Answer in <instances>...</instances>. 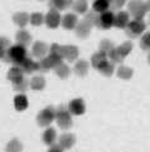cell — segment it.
<instances>
[{
	"instance_id": "cell-7",
	"label": "cell",
	"mask_w": 150,
	"mask_h": 152,
	"mask_svg": "<svg viewBox=\"0 0 150 152\" xmlns=\"http://www.w3.org/2000/svg\"><path fill=\"white\" fill-rule=\"evenodd\" d=\"M85 102L84 99L81 98H75L73 101H70L68 106V110L70 112V115H74V116H81L85 113Z\"/></svg>"
},
{
	"instance_id": "cell-5",
	"label": "cell",
	"mask_w": 150,
	"mask_h": 152,
	"mask_svg": "<svg viewBox=\"0 0 150 152\" xmlns=\"http://www.w3.org/2000/svg\"><path fill=\"white\" fill-rule=\"evenodd\" d=\"M145 29H146V24L143 20H136V19L129 21V24L125 28L126 35L130 38H138L139 35L145 31Z\"/></svg>"
},
{
	"instance_id": "cell-21",
	"label": "cell",
	"mask_w": 150,
	"mask_h": 152,
	"mask_svg": "<svg viewBox=\"0 0 150 152\" xmlns=\"http://www.w3.org/2000/svg\"><path fill=\"white\" fill-rule=\"evenodd\" d=\"M14 106H15V110L17 111H25L26 108L29 106V102H28V98L26 96L23 94V93H19L18 96H15L14 98Z\"/></svg>"
},
{
	"instance_id": "cell-29",
	"label": "cell",
	"mask_w": 150,
	"mask_h": 152,
	"mask_svg": "<svg viewBox=\"0 0 150 152\" xmlns=\"http://www.w3.org/2000/svg\"><path fill=\"white\" fill-rule=\"evenodd\" d=\"M118 77L119 78H121V79H125V80H128V79H130L131 77H133V69L131 68H129V67H126V66H120L119 68H118Z\"/></svg>"
},
{
	"instance_id": "cell-43",
	"label": "cell",
	"mask_w": 150,
	"mask_h": 152,
	"mask_svg": "<svg viewBox=\"0 0 150 152\" xmlns=\"http://www.w3.org/2000/svg\"><path fill=\"white\" fill-rule=\"evenodd\" d=\"M148 62H149V64H150V50H149V54H148Z\"/></svg>"
},
{
	"instance_id": "cell-9",
	"label": "cell",
	"mask_w": 150,
	"mask_h": 152,
	"mask_svg": "<svg viewBox=\"0 0 150 152\" xmlns=\"http://www.w3.org/2000/svg\"><path fill=\"white\" fill-rule=\"evenodd\" d=\"M78 23H79L78 17H76V14H74V13H68L61 18V25H63V28L66 30L75 29V26H76Z\"/></svg>"
},
{
	"instance_id": "cell-27",
	"label": "cell",
	"mask_w": 150,
	"mask_h": 152,
	"mask_svg": "<svg viewBox=\"0 0 150 152\" xmlns=\"http://www.w3.org/2000/svg\"><path fill=\"white\" fill-rule=\"evenodd\" d=\"M54 69H55L56 75L59 78H61V79H65V78H68L69 75H70V68H69L64 62L60 63V64H58Z\"/></svg>"
},
{
	"instance_id": "cell-16",
	"label": "cell",
	"mask_w": 150,
	"mask_h": 152,
	"mask_svg": "<svg viewBox=\"0 0 150 152\" xmlns=\"http://www.w3.org/2000/svg\"><path fill=\"white\" fill-rule=\"evenodd\" d=\"M20 69L23 73H26V74H31L34 72H38V62L33 61L31 58H25V61L21 63L20 66Z\"/></svg>"
},
{
	"instance_id": "cell-36",
	"label": "cell",
	"mask_w": 150,
	"mask_h": 152,
	"mask_svg": "<svg viewBox=\"0 0 150 152\" xmlns=\"http://www.w3.org/2000/svg\"><path fill=\"white\" fill-rule=\"evenodd\" d=\"M98 17H99V14L98 13H95L94 10H90V12H87L85 13V17H84V21H87V23L89 25H95L96 24V20H98Z\"/></svg>"
},
{
	"instance_id": "cell-10",
	"label": "cell",
	"mask_w": 150,
	"mask_h": 152,
	"mask_svg": "<svg viewBox=\"0 0 150 152\" xmlns=\"http://www.w3.org/2000/svg\"><path fill=\"white\" fill-rule=\"evenodd\" d=\"M79 57V49L75 45H63V59L75 62Z\"/></svg>"
},
{
	"instance_id": "cell-37",
	"label": "cell",
	"mask_w": 150,
	"mask_h": 152,
	"mask_svg": "<svg viewBox=\"0 0 150 152\" xmlns=\"http://www.w3.org/2000/svg\"><path fill=\"white\" fill-rule=\"evenodd\" d=\"M109 58L111 63H121L123 61H124V58H123V56L119 53V50H118V48H114L112 50H110L108 54H106Z\"/></svg>"
},
{
	"instance_id": "cell-40",
	"label": "cell",
	"mask_w": 150,
	"mask_h": 152,
	"mask_svg": "<svg viewBox=\"0 0 150 152\" xmlns=\"http://www.w3.org/2000/svg\"><path fill=\"white\" fill-rule=\"evenodd\" d=\"M126 0H111L110 1V10L111 12H115V10H120L125 5Z\"/></svg>"
},
{
	"instance_id": "cell-17",
	"label": "cell",
	"mask_w": 150,
	"mask_h": 152,
	"mask_svg": "<svg viewBox=\"0 0 150 152\" xmlns=\"http://www.w3.org/2000/svg\"><path fill=\"white\" fill-rule=\"evenodd\" d=\"M106 62H108V56H106L105 53L100 52V50H99L98 53H95L94 56L92 57V66H93L96 70H99Z\"/></svg>"
},
{
	"instance_id": "cell-35",
	"label": "cell",
	"mask_w": 150,
	"mask_h": 152,
	"mask_svg": "<svg viewBox=\"0 0 150 152\" xmlns=\"http://www.w3.org/2000/svg\"><path fill=\"white\" fill-rule=\"evenodd\" d=\"M49 56L63 59V45H59V44H56V43L51 44L50 48H49Z\"/></svg>"
},
{
	"instance_id": "cell-14",
	"label": "cell",
	"mask_w": 150,
	"mask_h": 152,
	"mask_svg": "<svg viewBox=\"0 0 150 152\" xmlns=\"http://www.w3.org/2000/svg\"><path fill=\"white\" fill-rule=\"evenodd\" d=\"M49 52V47L46 45V43L44 42H35L33 44V56L39 58V59H43L46 53Z\"/></svg>"
},
{
	"instance_id": "cell-1",
	"label": "cell",
	"mask_w": 150,
	"mask_h": 152,
	"mask_svg": "<svg viewBox=\"0 0 150 152\" xmlns=\"http://www.w3.org/2000/svg\"><path fill=\"white\" fill-rule=\"evenodd\" d=\"M25 58H26V48L20 44H15V45H10V48L6 50L4 61L14 64V67H20L21 63L25 61Z\"/></svg>"
},
{
	"instance_id": "cell-18",
	"label": "cell",
	"mask_w": 150,
	"mask_h": 152,
	"mask_svg": "<svg viewBox=\"0 0 150 152\" xmlns=\"http://www.w3.org/2000/svg\"><path fill=\"white\" fill-rule=\"evenodd\" d=\"M15 38H17L18 44L23 45V47L29 45L31 43V40H33V37H31V34L29 33L28 30H25V29H20L17 33V35H15Z\"/></svg>"
},
{
	"instance_id": "cell-23",
	"label": "cell",
	"mask_w": 150,
	"mask_h": 152,
	"mask_svg": "<svg viewBox=\"0 0 150 152\" xmlns=\"http://www.w3.org/2000/svg\"><path fill=\"white\" fill-rule=\"evenodd\" d=\"M55 140H56V131L53 127L46 128L44 133H43V142L48 146H51V145H54Z\"/></svg>"
},
{
	"instance_id": "cell-31",
	"label": "cell",
	"mask_w": 150,
	"mask_h": 152,
	"mask_svg": "<svg viewBox=\"0 0 150 152\" xmlns=\"http://www.w3.org/2000/svg\"><path fill=\"white\" fill-rule=\"evenodd\" d=\"M9 48H10L9 39L5 37H0V59L5 58V54H6V50Z\"/></svg>"
},
{
	"instance_id": "cell-11",
	"label": "cell",
	"mask_w": 150,
	"mask_h": 152,
	"mask_svg": "<svg viewBox=\"0 0 150 152\" xmlns=\"http://www.w3.org/2000/svg\"><path fill=\"white\" fill-rule=\"evenodd\" d=\"M129 14L126 12H120L114 15V26L119 29H125L126 25L129 24Z\"/></svg>"
},
{
	"instance_id": "cell-32",
	"label": "cell",
	"mask_w": 150,
	"mask_h": 152,
	"mask_svg": "<svg viewBox=\"0 0 150 152\" xmlns=\"http://www.w3.org/2000/svg\"><path fill=\"white\" fill-rule=\"evenodd\" d=\"M44 19L45 17L41 13H33L31 15H29V21L31 24H33L34 26H39L41 25L43 23H44Z\"/></svg>"
},
{
	"instance_id": "cell-26",
	"label": "cell",
	"mask_w": 150,
	"mask_h": 152,
	"mask_svg": "<svg viewBox=\"0 0 150 152\" xmlns=\"http://www.w3.org/2000/svg\"><path fill=\"white\" fill-rule=\"evenodd\" d=\"M73 10L75 13H78V14H85L88 12V8H89V5H88V1L87 0H74V3H73Z\"/></svg>"
},
{
	"instance_id": "cell-34",
	"label": "cell",
	"mask_w": 150,
	"mask_h": 152,
	"mask_svg": "<svg viewBox=\"0 0 150 152\" xmlns=\"http://www.w3.org/2000/svg\"><path fill=\"white\" fill-rule=\"evenodd\" d=\"M118 50H119V53L123 56V58H125L126 56H129L130 52L133 50V43H131V42H125V43H123L120 47H118Z\"/></svg>"
},
{
	"instance_id": "cell-41",
	"label": "cell",
	"mask_w": 150,
	"mask_h": 152,
	"mask_svg": "<svg viewBox=\"0 0 150 152\" xmlns=\"http://www.w3.org/2000/svg\"><path fill=\"white\" fill-rule=\"evenodd\" d=\"M48 152H64V150L60 147L59 145H51L49 146V150H48Z\"/></svg>"
},
{
	"instance_id": "cell-39",
	"label": "cell",
	"mask_w": 150,
	"mask_h": 152,
	"mask_svg": "<svg viewBox=\"0 0 150 152\" xmlns=\"http://www.w3.org/2000/svg\"><path fill=\"white\" fill-rule=\"evenodd\" d=\"M140 47L144 50H150V31L145 33L140 39Z\"/></svg>"
},
{
	"instance_id": "cell-3",
	"label": "cell",
	"mask_w": 150,
	"mask_h": 152,
	"mask_svg": "<svg viewBox=\"0 0 150 152\" xmlns=\"http://www.w3.org/2000/svg\"><path fill=\"white\" fill-rule=\"evenodd\" d=\"M128 14L133 15L134 19L136 20H143V18L146 14V5L143 0H130L129 5H128Z\"/></svg>"
},
{
	"instance_id": "cell-8",
	"label": "cell",
	"mask_w": 150,
	"mask_h": 152,
	"mask_svg": "<svg viewBox=\"0 0 150 152\" xmlns=\"http://www.w3.org/2000/svg\"><path fill=\"white\" fill-rule=\"evenodd\" d=\"M44 23L48 25V28L56 29L61 23V17L59 14V12H56V10H49V13L45 15Z\"/></svg>"
},
{
	"instance_id": "cell-6",
	"label": "cell",
	"mask_w": 150,
	"mask_h": 152,
	"mask_svg": "<svg viewBox=\"0 0 150 152\" xmlns=\"http://www.w3.org/2000/svg\"><path fill=\"white\" fill-rule=\"evenodd\" d=\"M114 13L111 10H106V12L99 14L98 20H96L95 26H98L99 29H109L114 25Z\"/></svg>"
},
{
	"instance_id": "cell-44",
	"label": "cell",
	"mask_w": 150,
	"mask_h": 152,
	"mask_svg": "<svg viewBox=\"0 0 150 152\" xmlns=\"http://www.w3.org/2000/svg\"><path fill=\"white\" fill-rule=\"evenodd\" d=\"M40 1H44V0H40Z\"/></svg>"
},
{
	"instance_id": "cell-13",
	"label": "cell",
	"mask_w": 150,
	"mask_h": 152,
	"mask_svg": "<svg viewBox=\"0 0 150 152\" xmlns=\"http://www.w3.org/2000/svg\"><path fill=\"white\" fill-rule=\"evenodd\" d=\"M75 141H76V138H75V136L73 133H64L60 136V138H59L58 145L60 146L63 150H69L75 145Z\"/></svg>"
},
{
	"instance_id": "cell-24",
	"label": "cell",
	"mask_w": 150,
	"mask_h": 152,
	"mask_svg": "<svg viewBox=\"0 0 150 152\" xmlns=\"http://www.w3.org/2000/svg\"><path fill=\"white\" fill-rule=\"evenodd\" d=\"M110 1H111V0H94L93 10L95 13H98V14L104 13V12H106V10H109Z\"/></svg>"
},
{
	"instance_id": "cell-20",
	"label": "cell",
	"mask_w": 150,
	"mask_h": 152,
	"mask_svg": "<svg viewBox=\"0 0 150 152\" xmlns=\"http://www.w3.org/2000/svg\"><path fill=\"white\" fill-rule=\"evenodd\" d=\"M23 78H24V73L21 72L20 67H12V68L9 69V72H8V79L10 80V82H13V84L20 82Z\"/></svg>"
},
{
	"instance_id": "cell-12",
	"label": "cell",
	"mask_w": 150,
	"mask_h": 152,
	"mask_svg": "<svg viewBox=\"0 0 150 152\" xmlns=\"http://www.w3.org/2000/svg\"><path fill=\"white\" fill-rule=\"evenodd\" d=\"M73 3H74V0H49V8L50 10L61 12V10L70 8Z\"/></svg>"
},
{
	"instance_id": "cell-25",
	"label": "cell",
	"mask_w": 150,
	"mask_h": 152,
	"mask_svg": "<svg viewBox=\"0 0 150 152\" xmlns=\"http://www.w3.org/2000/svg\"><path fill=\"white\" fill-rule=\"evenodd\" d=\"M45 78L44 77H41V75H35V77L31 78L30 80V88L33 89V91H43L45 88Z\"/></svg>"
},
{
	"instance_id": "cell-42",
	"label": "cell",
	"mask_w": 150,
	"mask_h": 152,
	"mask_svg": "<svg viewBox=\"0 0 150 152\" xmlns=\"http://www.w3.org/2000/svg\"><path fill=\"white\" fill-rule=\"evenodd\" d=\"M145 5H146V10H148V12H150V0H148V1L145 3Z\"/></svg>"
},
{
	"instance_id": "cell-19",
	"label": "cell",
	"mask_w": 150,
	"mask_h": 152,
	"mask_svg": "<svg viewBox=\"0 0 150 152\" xmlns=\"http://www.w3.org/2000/svg\"><path fill=\"white\" fill-rule=\"evenodd\" d=\"M74 72L76 75H79V77H85L89 72V63L85 61V59H80V61L75 63Z\"/></svg>"
},
{
	"instance_id": "cell-15",
	"label": "cell",
	"mask_w": 150,
	"mask_h": 152,
	"mask_svg": "<svg viewBox=\"0 0 150 152\" xmlns=\"http://www.w3.org/2000/svg\"><path fill=\"white\" fill-rule=\"evenodd\" d=\"M92 28H93L92 25H89L87 21L81 20L75 26V33H76V35L79 38H88L89 34L92 33Z\"/></svg>"
},
{
	"instance_id": "cell-38",
	"label": "cell",
	"mask_w": 150,
	"mask_h": 152,
	"mask_svg": "<svg viewBox=\"0 0 150 152\" xmlns=\"http://www.w3.org/2000/svg\"><path fill=\"white\" fill-rule=\"evenodd\" d=\"M13 87H14V89L17 91V92H20V93H23V92H25L26 89L29 88V80L26 79V78H23V79L20 80V82L14 83Z\"/></svg>"
},
{
	"instance_id": "cell-33",
	"label": "cell",
	"mask_w": 150,
	"mask_h": 152,
	"mask_svg": "<svg viewBox=\"0 0 150 152\" xmlns=\"http://www.w3.org/2000/svg\"><path fill=\"white\" fill-rule=\"evenodd\" d=\"M114 69H115L114 63H111V62L108 61L103 67L99 69V72H100L101 74H104L105 77H110V75H112V73H114Z\"/></svg>"
},
{
	"instance_id": "cell-30",
	"label": "cell",
	"mask_w": 150,
	"mask_h": 152,
	"mask_svg": "<svg viewBox=\"0 0 150 152\" xmlns=\"http://www.w3.org/2000/svg\"><path fill=\"white\" fill-rule=\"evenodd\" d=\"M114 48H115L114 43H112L111 40H109V39H103L99 44V50L105 53V54H108L110 50L114 49Z\"/></svg>"
},
{
	"instance_id": "cell-4",
	"label": "cell",
	"mask_w": 150,
	"mask_h": 152,
	"mask_svg": "<svg viewBox=\"0 0 150 152\" xmlns=\"http://www.w3.org/2000/svg\"><path fill=\"white\" fill-rule=\"evenodd\" d=\"M55 112L56 110L53 106L45 107L43 111L39 112V115L36 117V122L40 127H49L51 122L55 119Z\"/></svg>"
},
{
	"instance_id": "cell-2",
	"label": "cell",
	"mask_w": 150,
	"mask_h": 152,
	"mask_svg": "<svg viewBox=\"0 0 150 152\" xmlns=\"http://www.w3.org/2000/svg\"><path fill=\"white\" fill-rule=\"evenodd\" d=\"M55 119L58 126L61 129H69L73 126V119L69 110L65 106H60L55 112Z\"/></svg>"
},
{
	"instance_id": "cell-28",
	"label": "cell",
	"mask_w": 150,
	"mask_h": 152,
	"mask_svg": "<svg viewBox=\"0 0 150 152\" xmlns=\"http://www.w3.org/2000/svg\"><path fill=\"white\" fill-rule=\"evenodd\" d=\"M6 152H21L23 151V143L20 142L18 138H13L12 141H9L6 147H5Z\"/></svg>"
},
{
	"instance_id": "cell-22",
	"label": "cell",
	"mask_w": 150,
	"mask_h": 152,
	"mask_svg": "<svg viewBox=\"0 0 150 152\" xmlns=\"http://www.w3.org/2000/svg\"><path fill=\"white\" fill-rule=\"evenodd\" d=\"M13 21L20 28H24V26L29 23V14L25 12H18L13 15Z\"/></svg>"
}]
</instances>
